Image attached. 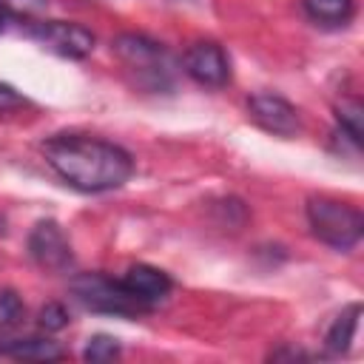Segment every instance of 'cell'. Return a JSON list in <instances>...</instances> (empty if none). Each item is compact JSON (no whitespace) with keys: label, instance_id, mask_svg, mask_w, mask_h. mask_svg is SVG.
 Returning <instances> with one entry per match:
<instances>
[{"label":"cell","instance_id":"cell-2","mask_svg":"<svg viewBox=\"0 0 364 364\" xmlns=\"http://www.w3.org/2000/svg\"><path fill=\"white\" fill-rule=\"evenodd\" d=\"M307 222H310L313 236L336 250L355 247L361 239V230H364V219H361L358 208H353L341 199H333V196H310L307 199Z\"/></svg>","mask_w":364,"mask_h":364},{"label":"cell","instance_id":"cell-10","mask_svg":"<svg viewBox=\"0 0 364 364\" xmlns=\"http://www.w3.org/2000/svg\"><path fill=\"white\" fill-rule=\"evenodd\" d=\"M3 355L23 358V361H60L65 358V350L51 338H14L0 344Z\"/></svg>","mask_w":364,"mask_h":364},{"label":"cell","instance_id":"cell-14","mask_svg":"<svg viewBox=\"0 0 364 364\" xmlns=\"http://www.w3.org/2000/svg\"><path fill=\"white\" fill-rule=\"evenodd\" d=\"M119 353H122V347H119V341L114 336L97 333V336L88 338V344L82 350V358L91 361V364H105V361H114Z\"/></svg>","mask_w":364,"mask_h":364},{"label":"cell","instance_id":"cell-3","mask_svg":"<svg viewBox=\"0 0 364 364\" xmlns=\"http://www.w3.org/2000/svg\"><path fill=\"white\" fill-rule=\"evenodd\" d=\"M71 293L91 310L97 313H114V316H139L151 310L142 304L125 284L122 279H111L105 273H80L71 279Z\"/></svg>","mask_w":364,"mask_h":364},{"label":"cell","instance_id":"cell-5","mask_svg":"<svg viewBox=\"0 0 364 364\" xmlns=\"http://www.w3.org/2000/svg\"><path fill=\"white\" fill-rule=\"evenodd\" d=\"M28 34L48 51L68 57V60H82L94 51V34L80 26V23H68V20H40L28 26Z\"/></svg>","mask_w":364,"mask_h":364},{"label":"cell","instance_id":"cell-1","mask_svg":"<svg viewBox=\"0 0 364 364\" xmlns=\"http://www.w3.org/2000/svg\"><path fill=\"white\" fill-rule=\"evenodd\" d=\"M43 156L63 182L85 193L122 188L134 173V159L125 148L85 134L48 136L43 142Z\"/></svg>","mask_w":364,"mask_h":364},{"label":"cell","instance_id":"cell-8","mask_svg":"<svg viewBox=\"0 0 364 364\" xmlns=\"http://www.w3.org/2000/svg\"><path fill=\"white\" fill-rule=\"evenodd\" d=\"M247 108H250V117L264 131H270L276 136H296L301 131L299 114H296V108L284 97H276V94H253L247 100Z\"/></svg>","mask_w":364,"mask_h":364},{"label":"cell","instance_id":"cell-9","mask_svg":"<svg viewBox=\"0 0 364 364\" xmlns=\"http://www.w3.org/2000/svg\"><path fill=\"white\" fill-rule=\"evenodd\" d=\"M122 284L148 307L159 304L173 287L171 276L165 270H159V267H151V264H131L125 270V276H122Z\"/></svg>","mask_w":364,"mask_h":364},{"label":"cell","instance_id":"cell-4","mask_svg":"<svg viewBox=\"0 0 364 364\" xmlns=\"http://www.w3.org/2000/svg\"><path fill=\"white\" fill-rule=\"evenodd\" d=\"M114 54L119 57V63L134 71L139 77V82H148L151 88H162L165 80L171 77V57L168 51L142 37V34H119L114 43H111Z\"/></svg>","mask_w":364,"mask_h":364},{"label":"cell","instance_id":"cell-17","mask_svg":"<svg viewBox=\"0 0 364 364\" xmlns=\"http://www.w3.org/2000/svg\"><path fill=\"white\" fill-rule=\"evenodd\" d=\"M3 3H6L17 17H23V20L40 14V11L48 6V0H3Z\"/></svg>","mask_w":364,"mask_h":364},{"label":"cell","instance_id":"cell-16","mask_svg":"<svg viewBox=\"0 0 364 364\" xmlns=\"http://www.w3.org/2000/svg\"><path fill=\"white\" fill-rule=\"evenodd\" d=\"M37 324L46 330V333H60L65 324H68V313L63 304L57 301H48L40 307V316H37Z\"/></svg>","mask_w":364,"mask_h":364},{"label":"cell","instance_id":"cell-6","mask_svg":"<svg viewBox=\"0 0 364 364\" xmlns=\"http://www.w3.org/2000/svg\"><path fill=\"white\" fill-rule=\"evenodd\" d=\"M28 253L31 259L51 273H63L71 267L74 256H71V245L63 233V228L54 219H43L31 228L28 233Z\"/></svg>","mask_w":364,"mask_h":364},{"label":"cell","instance_id":"cell-12","mask_svg":"<svg viewBox=\"0 0 364 364\" xmlns=\"http://www.w3.org/2000/svg\"><path fill=\"white\" fill-rule=\"evenodd\" d=\"M353 9H355V0H304V11L313 20L327 26L347 23L353 17Z\"/></svg>","mask_w":364,"mask_h":364},{"label":"cell","instance_id":"cell-13","mask_svg":"<svg viewBox=\"0 0 364 364\" xmlns=\"http://www.w3.org/2000/svg\"><path fill=\"white\" fill-rule=\"evenodd\" d=\"M336 119L338 128L344 131V136L353 139V145H361V134H364V108L358 100H341L336 105Z\"/></svg>","mask_w":364,"mask_h":364},{"label":"cell","instance_id":"cell-7","mask_svg":"<svg viewBox=\"0 0 364 364\" xmlns=\"http://www.w3.org/2000/svg\"><path fill=\"white\" fill-rule=\"evenodd\" d=\"M182 65H185V74L191 80H196L199 85H208V88H222L230 80L228 57H225L222 46L219 43H210V40L193 43L185 51Z\"/></svg>","mask_w":364,"mask_h":364},{"label":"cell","instance_id":"cell-11","mask_svg":"<svg viewBox=\"0 0 364 364\" xmlns=\"http://www.w3.org/2000/svg\"><path fill=\"white\" fill-rule=\"evenodd\" d=\"M358 318H361V304H350L336 316V321L330 324V330L324 336V344L333 355H341V353L350 350V344L355 338V330H358Z\"/></svg>","mask_w":364,"mask_h":364},{"label":"cell","instance_id":"cell-18","mask_svg":"<svg viewBox=\"0 0 364 364\" xmlns=\"http://www.w3.org/2000/svg\"><path fill=\"white\" fill-rule=\"evenodd\" d=\"M26 105V97L17 94L9 82H0V111H14V108H23Z\"/></svg>","mask_w":364,"mask_h":364},{"label":"cell","instance_id":"cell-15","mask_svg":"<svg viewBox=\"0 0 364 364\" xmlns=\"http://www.w3.org/2000/svg\"><path fill=\"white\" fill-rule=\"evenodd\" d=\"M26 316V304L14 290H0V327H14Z\"/></svg>","mask_w":364,"mask_h":364},{"label":"cell","instance_id":"cell-19","mask_svg":"<svg viewBox=\"0 0 364 364\" xmlns=\"http://www.w3.org/2000/svg\"><path fill=\"white\" fill-rule=\"evenodd\" d=\"M3 26H6V11H3V6H0V31H3Z\"/></svg>","mask_w":364,"mask_h":364}]
</instances>
